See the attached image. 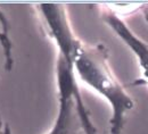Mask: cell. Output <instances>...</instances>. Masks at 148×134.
I'll return each instance as SVG.
<instances>
[{
    "mask_svg": "<svg viewBox=\"0 0 148 134\" xmlns=\"http://www.w3.org/2000/svg\"><path fill=\"white\" fill-rule=\"evenodd\" d=\"M36 7L47 34L55 43L57 55L71 66L77 81L108 103L110 134H122L127 117L134 108V99L113 72L105 46L89 44L77 38L64 5L39 3Z\"/></svg>",
    "mask_w": 148,
    "mask_h": 134,
    "instance_id": "obj_1",
    "label": "cell"
},
{
    "mask_svg": "<svg viewBox=\"0 0 148 134\" xmlns=\"http://www.w3.org/2000/svg\"><path fill=\"white\" fill-rule=\"evenodd\" d=\"M57 113L46 134H98L82 99L71 66L57 55L55 67Z\"/></svg>",
    "mask_w": 148,
    "mask_h": 134,
    "instance_id": "obj_2",
    "label": "cell"
},
{
    "mask_svg": "<svg viewBox=\"0 0 148 134\" xmlns=\"http://www.w3.org/2000/svg\"><path fill=\"white\" fill-rule=\"evenodd\" d=\"M100 14L104 23L134 55L141 69V74L148 82V43L139 38L123 19L122 15L115 13L108 5H104V8L100 9Z\"/></svg>",
    "mask_w": 148,
    "mask_h": 134,
    "instance_id": "obj_3",
    "label": "cell"
},
{
    "mask_svg": "<svg viewBox=\"0 0 148 134\" xmlns=\"http://www.w3.org/2000/svg\"><path fill=\"white\" fill-rule=\"evenodd\" d=\"M147 17H148V9H147Z\"/></svg>",
    "mask_w": 148,
    "mask_h": 134,
    "instance_id": "obj_4",
    "label": "cell"
}]
</instances>
